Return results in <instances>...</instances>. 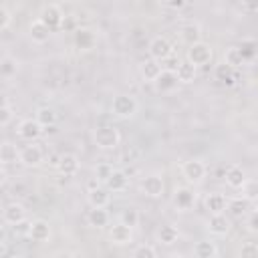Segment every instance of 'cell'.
I'll list each match as a JSON object with an SVG mask.
<instances>
[{
  "label": "cell",
  "instance_id": "obj_54",
  "mask_svg": "<svg viewBox=\"0 0 258 258\" xmlns=\"http://www.w3.org/2000/svg\"><path fill=\"white\" fill-rule=\"evenodd\" d=\"M10 258H22V256H20V254H12Z\"/></svg>",
  "mask_w": 258,
  "mask_h": 258
},
{
  "label": "cell",
  "instance_id": "obj_45",
  "mask_svg": "<svg viewBox=\"0 0 258 258\" xmlns=\"http://www.w3.org/2000/svg\"><path fill=\"white\" fill-rule=\"evenodd\" d=\"M8 24H10V12L4 6H0V30H4Z\"/></svg>",
  "mask_w": 258,
  "mask_h": 258
},
{
  "label": "cell",
  "instance_id": "obj_42",
  "mask_svg": "<svg viewBox=\"0 0 258 258\" xmlns=\"http://www.w3.org/2000/svg\"><path fill=\"white\" fill-rule=\"evenodd\" d=\"M159 64H161V71H171V73H175V69H177L179 60H177V58H173V56H167V58H165V60H161Z\"/></svg>",
  "mask_w": 258,
  "mask_h": 258
},
{
  "label": "cell",
  "instance_id": "obj_33",
  "mask_svg": "<svg viewBox=\"0 0 258 258\" xmlns=\"http://www.w3.org/2000/svg\"><path fill=\"white\" fill-rule=\"evenodd\" d=\"M222 62H226V64L232 67V69H240V67L244 64V58H242V54H240V48H238V46H228L226 52H224V60H222Z\"/></svg>",
  "mask_w": 258,
  "mask_h": 258
},
{
  "label": "cell",
  "instance_id": "obj_18",
  "mask_svg": "<svg viewBox=\"0 0 258 258\" xmlns=\"http://www.w3.org/2000/svg\"><path fill=\"white\" fill-rule=\"evenodd\" d=\"M226 210H230L234 218H246L252 212V202H248L246 198H234V200H228Z\"/></svg>",
  "mask_w": 258,
  "mask_h": 258
},
{
  "label": "cell",
  "instance_id": "obj_26",
  "mask_svg": "<svg viewBox=\"0 0 258 258\" xmlns=\"http://www.w3.org/2000/svg\"><path fill=\"white\" fill-rule=\"evenodd\" d=\"M95 40H97V36H95L93 30H89V28H77V30H75V44H77L81 50L93 48V46H95Z\"/></svg>",
  "mask_w": 258,
  "mask_h": 258
},
{
  "label": "cell",
  "instance_id": "obj_40",
  "mask_svg": "<svg viewBox=\"0 0 258 258\" xmlns=\"http://www.w3.org/2000/svg\"><path fill=\"white\" fill-rule=\"evenodd\" d=\"M240 258H258V244L256 242H246L240 248Z\"/></svg>",
  "mask_w": 258,
  "mask_h": 258
},
{
  "label": "cell",
  "instance_id": "obj_38",
  "mask_svg": "<svg viewBox=\"0 0 258 258\" xmlns=\"http://www.w3.org/2000/svg\"><path fill=\"white\" fill-rule=\"evenodd\" d=\"M111 173H113V165H111V163H107V161L97 163V167H95V179H97L99 183H105V181L111 177Z\"/></svg>",
  "mask_w": 258,
  "mask_h": 258
},
{
  "label": "cell",
  "instance_id": "obj_12",
  "mask_svg": "<svg viewBox=\"0 0 258 258\" xmlns=\"http://www.w3.org/2000/svg\"><path fill=\"white\" fill-rule=\"evenodd\" d=\"M56 169L64 177H73L79 171V157L75 153H62L58 157V161H56Z\"/></svg>",
  "mask_w": 258,
  "mask_h": 258
},
{
  "label": "cell",
  "instance_id": "obj_24",
  "mask_svg": "<svg viewBox=\"0 0 258 258\" xmlns=\"http://www.w3.org/2000/svg\"><path fill=\"white\" fill-rule=\"evenodd\" d=\"M157 242L159 244H163V246H171V244H175L177 242V238H179V230L173 226V224H163L159 230H157Z\"/></svg>",
  "mask_w": 258,
  "mask_h": 258
},
{
  "label": "cell",
  "instance_id": "obj_36",
  "mask_svg": "<svg viewBox=\"0 0 258 258\" xmlns=\"http://www.w3.org/2000/svg\"><path fill=\"white\" fill-rule=\"evenodd\" d=\"M242 198H246L248 202H254L256 198H258V181L256 179H248L246 177V181L242 183Z\"/></svg>",
  "mask_w": 258,
  "mask_h": 258
},
{
  "label": "cell",
  "instance_id": "obj_32",
  "mask_svg": "<svg viewBox=\"0 0 258 258\" xmlns=\"http://www.w3.org/2000/svg\"><path fill=\"white\" fill-rule=\"evenodd\" d=\"M87 220L93 228H105L109 224V214L107 210H97V208H91L89 214H87Z\"/></svg>",
  "mask_w": 258,
  "mask_h": 258
},
{
  "label": "cell",
  "instance_id": "obj_41",
  "mask_svg": "<svg viewBox=\"0 0 258 258\" xmlns=\"http://www.w3.org/2000/svg\"><path fill=\"white\" fill-rule=\"evenodd\" d=\"M12 117H14L12 107H10V105H8V107H2V109H0V127L8 125V123L12 121Z\"/></svg>",
  "mask_w": 258,
  "mask_h": 258
},
{
  "label": "cell",
  "instance_id": "obj_1",
  "mask_svg": "<svg viewBox=\"0 0 258 258\" xmlns=\"http://www.w3.org/2000/svg\"><path fill=\"white\" fill-rule=\"evenodd\" d=\"M137 99L131 97V95H117L113 97V103H111V113L117 117V119H131L135 113H137Z\"/></svg>",
  "mask_w": 258,
  "mask_h": 258
},
{
  "label": "cell",
  "instance_id": "obj_17",
  "mask_svg": "<svg viewBox=\"0 0 258 258\" xmlns=\"http://www.w3.org/2000/svg\"><path fill=\"white\" fill-rule=\"evenodd\" d=\"M129 185V177L123 169H113L111 177L105 181V189L107 191H125Z\"/></svg>",
  "mask_w": 258,
  "mask_h": 258
},
{
  "label": "cell",
  "instance_id": "obj_48",
  "mask_svg": "<svg viewBox=\"0 0 258 258\" xmlns=\"http://www.w3.org/2000/svg\"><path fill=\"white\" fill-rule=\"evenodd\" d=\"M4 181H6V169H4L2 165H0V185H2Z\"/></svg>",
  "mask_w": 258,
  "mask_h": 258
},
{
  "label": "cell",
  "instance_id": "obj_8",
  "mask_svg": "<svg viewBox=\"0 0 258 258\" xmlns=\"http://www.w3.org/2000/svg\"><path fill=\"white\" fill-rule=\"evenodd\" d=\"M42 159H44L42 147L36 145V143H30V145L22 147L20 153H18V161H20L22 165H26V167H36V165L42 163Z\"/></svg>",
  "mask_w": 258,
  "mask_h": 258
},
{
  "label": "cell",
  "instance_id": "obj_4",
  "mask_svg": "<svg viewBox=\"0 0 258 258\" xmlns=\"http://www.w3.org/2000/svg\"><path fill=\"white\" fill-rule=\"evenodd\" d=\"M212 56H214V52H212V46L210 44H206V42H196V44H191L189 48H187V62H191L196 69L198 67H204V64H208L210 60H212Z\"/></svg>",
  "mask_w": 258,
  "mask_h": 258
},
{
  "label": "cell",
  "instance_id": "obj_49",
  "mask_svg": "<svg viewBox=\"0 0 258 258\" xmlns=\"http://www.w3.org/2000/svg\"><path fill=\"white\" fill-rule=\"evenodd\" d=\"M242 8H246V10H258V4H242Z\"/></svg>",
  "mask_w": 258,
  "mask_h": 258
},
{
  "label": "cell",
  "instance_id": "obj_10",
  "mask_svg": "<svg viewBox=\"0 0 258 258\" xmlns=\"http://www.w3.org/2000/svg\"><path fill=\"white\" fill-rule=\"evenodd\" d=\"M196 204V191L187 185H181V187H175L173 191V206L179 210V212H187L189 208H194Z\"/></svg>",
  "mask_w": 258,
  "mask_h": 258
},
{
  "label": "cell",
  "instance_id": "obj_30",
  "mask_svg": "<svg viewBox=\"0 0 258 258\" xmlns=\"http://www.w3.org/2000/svg\"><path fill=\"white\" fill-rule=\"evenodd\" d=\"M214 77H216V81H220V83H224V85H234V83H236L234 69L228 67L226 62H220V64L214 67Z\"/></svg>",
  "mask_w": 258,
  "mask_h": 258
},
{
  "label": "cell",
  "instance_id": "obj_7",
  "mask_svg": "<svg viewBox=\"0 0 258 258\" xmlns=\"http://www.w3.org/2000/svg\"><path fill=\"white\" fill-rule=\"evenodd\" d=\"M206 163L202 159H189V161H183L181 163V175L191 181V183H200L204 177H206Z\"/></svg>",
  "mask_w": 258,
  "mask_h": 258
},
{
  "label": "cell",
  "instance_id": "obj_44",
  "mask_svg": "<svg viewBox=\"0 0 258 258\" xmlns=\"http://www.w3.org/2000/svg\"><path fill=\"white\" fill-rule=\"evenodd\" d=\"M246 218H248V230H250V232H258V214L252 210Z\"/></svg>",
  "mask_w": 258,
  "mask_h": 258
},
{
  "label": "cell",
  "instance_id": "obj_13",
  "mask_svg": "<svg viewBox=\"0 0 258 258\" xmlns=\"http://www.w3.org/2000/svg\"><path fill=\"white\" fill-rule=\"evenodd\" d=\"M230 218L226 214H212L208 220V230L214 236H226L230 232Z\"/></svg>",
  "mask_w": 258,
  "mask_h": 258
},
{
  "label": "cell",
  "instance_id": "obj_43",
  "mask_svg": "<svg viewBox=\"0 0 258 258\" xmlns=\"http://www.w3.org/2000/svg\"><path fill=\"white\" fill-rule=\"evenodd\" d=\"M12 228H14V234H18V236H28L30 222H28V220H22V222H18V224L12 226Z\"/></svg>",
  "mask_w": 258,
  "mask_h": 258
},
{
  "label": "cell",
  "instance_id": "obj_27",
  "mask_svg": "<svg viewBox=\"0 0 258 258\" xmlns=\"http://www.w3.org/2000/svg\"><path fill=\"white\" fill-rule=\"evenodd\" d=\"M218 248L212 240H200L194 244V256L196 258H216Z\"/></svg>",
  "mask_w": 258,
  "mask_h": 258
},
{
  "label": "cell",
  "instance_id": "obj_47",
  "mask_svg": "<svg viewBox=\"0 0 258 258\" xmlns=\"http://www.w3.org/2000/svg\"><path fill=\"white\" fill-rule=\"evenodd\" d=\"M2 107H8V97H6V93L0 91V109Z\"/></svg>",
  "mask_w": 258,
  "mask_h": 258
},
{
  "label": "cell",
  "instance_id": "obj_35",
  "mask_svg": "<svg viewBox=\"0 0 258 258\" xmlns=\"http://www.w3.org/2000/svg\"><path fill=\"white\" fill-rule=\"evenodd\" d=\"M119 222L123 224V226H129L131 230L139 224V212L135 210V208H125L121 214H119Z\"/></svg>",
  "mask_w": 258,
  "mask_h": 258
},
{
  "label": "cell",
  "instance_id": "obj_29",
  "mask_svg": "<svg viewBox=\"0 0 258 258\" xmlns=\"http://www.w3.org/2000/svg\"><path fill=\"white\" fill-rule=\"evenodd\" d=\"M18 147L10 141L2 143L0 145V165H10V163H16L18 161Z\"/></svg>",
  "mask_w": 258,
  "mask_h": 258
},
{
  "label": "cell",
  "instance_id": "obj_50",
  "mask_svg": "<svg viewBox=\"0 0 258 258\" xmlns=\"http://www.w3.org/2000/svg\"><path fill=\"white\" fill-rule=\"evenodd\" d=\"M4 238H6V232H4V226H0V244L4 242Z\"/></svg>",
  "mask_w": 258,
  "mask_h": 258
},
{
  "label": "cell",
  "instance_id": "obj_34",
  "mask_svg": "<svg viewBox=\"0 0 258 258\" xmlns=\"http://www.w3.org/2000/svg\"><path fill=\"white\" fill-rule=\"evenodd\" d=\"M238 48H240V54H242V58H244V62L246 60H252L254 56H256V40L254 38H244L240 44H236Z\"/></svg>",
  "mask_w": 258,
  "mask_h": 258
},
{
  "label": "cell",
  "instance_id": "obj_21",
  "mask_svg": "<svg viewBox=\"0 0 258 258\" xmlns=\"http://www.w3.org/2000/svg\"><path fill=\"white\" fill-rule=\"evenodd\" d=\"M226 204H228V200H226L224 194L212 191V194L206 196V210L210 212V216L212 214H224L226 212Z\"/></svg>",
  "mask_w": 258,
  "mask_h": 258
},
{
  "label": "cell",
  "instance_id": "obj_16",
  "mask_svg": "<svg viewBox=\"0 0 258 258\" xmlns=\"http://www.w3.org/2000/svg\"><path fill=\"white\" fill-rule=\"evenodd\" d=\"M28 238L34 242H46L50 238V226L46 220H34L30 222V230H28Z\"/></svg>",
  "mask_w": 258,
  "mask_h": 258
},
{
  "label": "cell",
  "instance_id": "obj_39",
  "mask_svg": "<svg viewBox=\"0 0 258 258\" xmlns=\"http://www.w3.org/2000/svg\"><path fill=\"white\" fill-rule=\"evenodd\" d=\"M133 258H157V254L151 244H139L133 252Z\"/></svg>",
  "mask_w": 258,
  "mask_h": 258
},
{
  "label": "cell",
  "instance_id": "obj_20",
  "mask_svg": "<svg viewBox=\"0 0 258 258\" xmlns=\"http://www.w3.org/2000/svg\"><path fill=\"white\" fill-rule=\"evenodd\" d=\"M244 181H246V171H244V167L238 165V163H232V165L226 169V183H228L230 187H234V189H240Z\"/></svg>",
  "mask_w": 258,
  "mask_h": 258
},
{
  "label": "cell",
  "instance_id": "obj_5",
  "mask_svg": "<svg viewBox=\"0 0 258 258\" xmlns=\"http://www.w3.org/2000/svg\"><path fill=\"white\" fill-rule=\"evenodd\" d=\"M147 50H149V58H151V60L161 62V60H165L167 56H171L173 46H171V42H169L165 36H153V38L149 40Z\"/></svg>",
  "mask_w": 258,
  "mask_h": 258
},
{
  "label": "cell",
  "instance_id": "obj_2",
  "mask_svg": "<svg viewBox=\"0 0 258 258\" xmlns=\"http://www.w3.org/2000/svg\"><path fill=\"white\" fill-rule=\"evenodd\" d=\"M93 137H95V145L101 147V149H113L121 141L119 129L113 127V125H101V127H97Z\"/></svg>",
  "mask_w": 258,
  "mask_h": 258
},
{
  "label": "cell",
  "instance_id": "obj_19",
  "mask_svg": "<svg viewBox=\"0 0 258 258\" xmlns=\"http://www.w3.org/2000/svg\"><path fill=\"white\" fill-rule=\"evenodd\" d=\"M179 36H181V40H183L187 46H191V44H196V42H202V28H200V24H196V22H187V24H183V26L179 28Z\"/></svg>",
  "mask_w": 258,
  "mask_h": 258
},
{
  "label": "cell",
  "instance_id": "obj_3",
  "mask_svg": "<svg viewBox=\"0 0 258 258\" xmlns=\"http://www.w3.org/2000/svg\"><path fill=\"white\" fill-rule=\"evenodd\" d=\"M38 20H40L50 32H54V30L60 28V24H62V20H64V14H62V10H60L56 4H46V6H42V10H40V14H38Z\"/></svg>",
  "mask_w": 258,
  "mask_h": 258
},
{
  "label": "cell",
  "instance_id": "obj_22",
  "mask_svg": "<svg viewBox=\"0 0 258 258\" xmlns=\"http://www.w3.org/2000/svg\"><path fill=\"white\" fill-rule=\"evenodd\" d=\"M155 89L159 91V93H169V91H173L179 83H177V77H175V73H171V71H161V75L155 79Z\"/></svg>",
  "mask_w": 258,
  "mask_h": 258
},
{
  "label": "cell",
  "instance_id": "obj_9",
  "mask_svg": "<svg viewBox=\"0 0 258 258\" xmlns=\"http://www.w3.org/2000/svg\"><path fill=\"white\" fill-rule=\"evenodd\" d=\"M42 127H40V123L36 121V119H22L20 123H18V129H16V135L20 137V139H24V141H34V139H38L40 135H42Z\"/></svg>",
  "mask_w": 258,
  "mask_h": 258
},
{
  "label": "cell",
  "instance_id": "obj_25",
  "mask_svg": "<svg viewBox=\"0 0 258 258\" xmlns=\"http://www.w3.org/2000/svg\"><path fill=\"white\" fill-rule=\"evenodd\" d=\"M28 34H30V38H32V42H36V44H42V42H46L48 40V36H50V30L36 18V20H32L30 24H28Z\"/></svg>",
  "mask_w": 258,
  "mask_h": 258
},
{
  "label": "cell",
  "instance_id": "obj_11",
  "mask_svg": "<svg viewBox=\"0 0 258 258\" xmlns=\"http://www.w3.org/2000/svg\"><path fill=\"white\" fill-rule=\"evenodd\" d=\"M2 220H4V224H8V226H16L18 222L26 220V210H24V206H22L20 202H10V204H6L4 210H2Z\"/></svg>",
  "mask_w": 258,
  "mask_h": 258
},
{
  "label": "cell",
  "instance_id": "obj_6",
  "mask_svg": "<svg viewBox=\"0 0 258 258\" xmlns=\"http://www.w3.org/2000/svg\"><path fill=\"white\" fill-rule=\"evenodd\" d=\"M139 189L141 194H145L147 198H161L165 191V183L163 177L159 173H149L139 181Z\"/></svg>",
  "mask_w": 258,
  "mask_h": 258
},
{
  "label": "cell",
  "instance_id": "obj_14",
  "mask_svg": "<svg viewBox=\"0 0 258 258\" xmlns=\"http://www.w3.org/2000/svg\"><path fill=\"white\" fill-rule=\"evenodd\" d=\"M109 240H111L113 244H117V246H125V244H129V242L133 240V230H131L129 226H123V224L119 222V224L111 226V230H109Z\"/></svg>",
  "mask_w": 258,
  "mask_h": 258
},
{
  "label": "cell",
  "instance_id": "obj_15",
  "mask_svg": "<svg viewBox=\"0 0 258 258\" xmlns=\"http://www.w3.org/2000/svg\"><path fill=\"white\" fill-rule=\"evenodd\" d=\"M87 202L91 208H97V210H105L111 202V194L105 189V187H97V189H89L87 194Z\"/></svg>",
  "mask_w": 258,
  "mask_h": 258
},
{
  "label": "cell",
  "instance_id": "obj_46",
  "mask_svg": "<svg viewBox=\"0 0 258 258\" xmlns=\"http://www.w3.org/2000/svg\"><path fill=\"white\" fill-rule=\"evenodd\" d=\"M163 6L173 8V10H179V8H183V6H185V2H183V0H173V2H163Z\"/></svg>",
  "mask_w": 258,
  "mask_h": 258
},
{
  "label": "cell",
  "instance_id": "obj_31",
  "mask_svg": "<svg viewBox=\"0 0 258 258\" xmlns=\"http://www.w3.org/2000/svg\"><path fill=\"white\" fill-rule=\"evenodd\" d=\"M141 75H143V79H145V81L155 83V79L161 75V64H159L157 60L147 58V60L141 64Z\"/></svg>",
  "mask_w": 258,
  "mask_h": 258
},
{
  "label": "cell",
  "instance_id": "obj_53",
  "mask_svg": "<svg viewBox=\"0 0 258 258\" xmlns=\"http://www.w3.org/2000/svg\"><path fill=\"white\" fill-rule=\"evenodd\" d=\"M167 258H183V256H179V254H173V256H167Z\"/></svg>",
  "mask_w": 258,
  "mask_h": 258
},
{
  "label": "cell",
  "instance_id": "obj_52",
  "mask_svg": "<svg viewBox=\"0 0 258 258\" xmlns=\"http://www.w3.org/2000/svg\"><path fill=\"white\" fill-rule=\"evenodd\" d=\"M4 56H6V54H4V50H2V46H0V60H2Z\"/></svg>",
  "mask_w": 258,
  "mask_h": 258
},
{
  "label": "cell",
  "instance_id": "obj_23",
  "mask_svg": "<svg viewBox=\"0 0 258 258\" xmlns=\"http://www.w3.org/2000/svg\"><path fill=\"white\" fill-rule=\"evenodd\" d=\"M175 77H177V83H185V85L194 83L198 77V69L187 60H179V64L175 69Z\"/></svg>",
  "mask_w": 258,
  "mask_h": 258
},
{
  "label": "cell",
  "instance_id": "obj_37",
  "mask_svg": "<svg viewBox=\"0 0 258 258\" xmlns=\"http://www.w3.org/2000/svg\"><path fill=\"white\" fill-rule=\"evenodd\" d=\"M16 71H18L16 58H12V56L6 54V56L0 60V75H2V77H12Z\"/></svg>",
  "mask_w": 258,
  "mask_h": 258
},
{
  "label": "cell",
  "instance_id": "obj_28",
  "mask_svg": "<svg viewBox=\"0 0 258 258\" xmlns=\"http://www.w3.org/2000/svg\"><path fill=\"white\" fill-rule=\"evenodd\" d=\"M34 119L40 123L42 129H44V127H46V129H48V127H54V123H56V111H54L52 107H38Z\"/></svg>",
  "mask_w": 258,
  "mask_h": 258
},
{
  "label": "cell",
  "instance_id": "obj_51",
  "mask_svg": "<svg viewBox=\"0 0 258 258\" xmlns=\"http://www.w3.org/2000/svg\"><path fill=\"white\" fill-rule=\"evenodd\" d=\"M69 258H87V256H85V254H81V252H77V254H71Z\"/></svg>",
  "mask_w": 258,
  "mask_h": 258
}]
</instances>
